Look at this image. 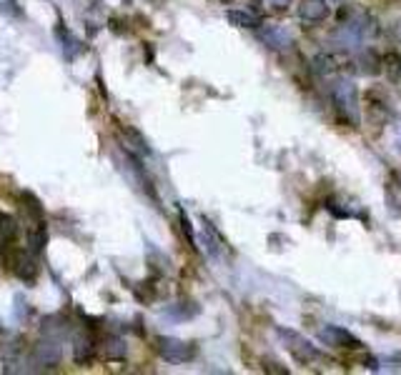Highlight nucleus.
I'll return each instance as SVG.
<instances>
[{
	"mask_svg": "<svg viewBox=\"0 0 401 375\" xmlns=\"http://www.w3.org/2000/svg\"><path fill=\"white\" fill-rule=\"evenodd\" d=\"M331 101L336 106V113L341 120L349 125H359L361 123V106H359V91L351 81H336L331 86Z\"/></svg>",
	"mask_w": 401,
	"mask_h": 375,
	"instance_id": "1",
	"label": "nucleus"
},
{
	"mask_svg": "<svg viewBox=\"0 0 401 375\" xmlns=\"http://www.w3.org/2000/svg\"><path fill=\"white\" fill-rule=\"evenodd\" d=\"M278 338L286 343V350L293 355V360L301 365H309L314 360H319V350L316 345H311L304 335H298L296 330H286V328H278Z\"/></svg>",
	"mask_w": 401,
	"mask_h": 375,
	"instance_id": "2",
	"label": "nucleus"
},
{
	"mask_svg": "<svg viewBox=\"0 0 401 375\" xmlns=\"http://www.w3.org/2000/svg\"><path fill=\"white\" fill-rule=\"evenodd\" d=\"M198 348L193 343H186L181 338H158V355L166 363H188L196 358Z\"/></svg>",
	"mask_w": 401,
	"mask_h": 375,
	"instance_id": "3",
	"label": "nucleus"
},
{
	"mask_svg": "<svg viewBox=\"0 0 401 375\" xmlns=\"http://www.w3.org/2000/svg\"><path fill=\"white\" fill-rule=\"evenodd\" d=\"M319 340L331 345V348H349V350L361 348V340L356 338L354 333H349L346 328H339V325H326V328H321Z\"/></svg>",
	"mask_w": 401,
	"mask_h": 375,
	"instance_id": "4",
	"label": "nucleus"
},
{
	"mask_svg": "<svg viewBox=\"0 0 401 375\" xmlns=\"http://www.w3.org/2000/svg\"><path fill=\"white\" fill-rule=\"evenodd\" d=\"M329 16V0H301L298 3V18L304 23H321Z\"/></svg>",
	"mask_w": 401,
	"mask_h": 375,
	"instance_id": "5",
	"label": "nucleus"
},
{
	"mask_svg": "<svg viewBox=\"0 0 401 375\" xmlns=\"http://www.w3.org/2000/svg\"><path fill=\"white\" fill-rule=\"evenodd\" d=\"M200 243H203V248H206V253L211 255V258H221L223 250H226L223 238L218 235V230L213 228L206 218H203V225H200Z\"/></svg>",
	"mask_w": 401,
	"mask_h": 375,
	"instance_id": "6",
	"label": "nucleus"
},
{
	"mask_svg": "<svg viewBox=\"0 0 401 375\" xmlns=\"http://www.w3.org/2000/svg\"><path fill=\"white\" fill-rule=\"evenodd\" d=\"M18 200H21L23 215H26L31 223L43 225V205H41V200H38L33 193H28V190H23V193L18 195Z\"/></svg>",
	"mask_w": 401,
	"mask_h": 375,
	"instance_id": "7",
	"label": "nucleus"
},
{
	"mask_svg": "<svg viewBox=\"0 0 401 375\" xmlns=\"http://www.w3.org/2000/svg\"><path fill=\"white\" fill-rule=\"evenodd\" d=\"M356 66H359V73H364V76H379V73L384 71L381 58L376 56L371 48H366V51H361L359 56H356Z\"/></svg>",
	"mask_w": 401,
	"mask_h": 375,
	"instance_id": "8",
	"label": "nucleus"
},
{
	"mask_svg": "<svg viewBox=\"0 0 401 375\" xmlns=\"http://www.w3.org/2000/svg\"><path fill=\"white\" fill-rule=\"evenodd\" d=\"M16 273H18V278H21L23 283L33 285L38 280V265H36V260H33L31 255H21V258L16 260Z\"/></svg>",
	"mask_w": 401,
	"mask_h": 375,
	"instance_id": "9",
	"label": "nucleus"
},
{
	"mask_svg": "<svg viewBox=\"0 0 401 375\" xmlns=\"http://www.w3.org/2000/svg\"><path fill=\"white\" fill-rule=\"evenodd\" d=\"M36 358H38V363H41V365L53 368V365L61 363V345H56V343H38Z\"/></svg>",
	"mask_w": 401,
	"mask_h": 375,
	"instance_id": "10",
	"label": "nucleus"
},
{
	"mask_svg": "<svg viewBox=\"0 0 401 375\" xmlns=\"http://www.w3.org/2000/svg\"><path fill=\"white\" fill-rule=\"evenodd\" d=\"M226 21L236 28H261V18L251 11H228Z\"/></svg>",
	"mask_w": 401,
	"mask_h": 375,
	"instance_id": "11",
	"label": "nucleus"
},
{
	"mask_svg": "<svg viewBox=\"0 0 401 375\" xmlns=\"http://www.w3.org/2000/svg\"><path fill=\"white\" fill-rule=\"evenodd\" d=\"M96 350H98V345L91 335H83V338L76 340V360L78 363H88V360L96 355Z\"/></svg>",
	"mask_w": 401,
	"mask_h": 375,
	"instance_id": "12",
	"label": "nucleus"
},
{
	"mask_svg": "<svg viewBox=\"0 0 401 375\" xmlns=\"http://www.w3.org/2000/svg\"><path fill=\"white\" fill-rule=\"evenodd\" d=\"M381 66H384L389 81H394V83L401 81V56L399 53H386V56L381 58Z\"/></svg>",
	"mask_w": 401,
	"mask_h": 375,
	"instance_id": "13",
	"label": "nucleus"
},
{
	"mask_svg": "<svg viewBox=\"0 0 401 375\" xmlns=\"http://www.w3.org/2000/svg\"><path fill=\"white\" fill-rule=\"evenodd\" d=\"M101 350H103L106 360H123L126 358V343L121 338H108Z\"/></svg>",
	"mask_w": 401,
	"mask_h": 375,
	"instance_id": "14",
	"label": "nucleus"
},
{
	"mask_svg": "<svg viewBox=\"0 0 401 375\" xmlns=\"http://www.w3.org/2000/svg\"><path fill=\"white\" fill-rule=\"evenodd\" d=\"M0 238H6V240L18 238V220L6 213H0Z\"/></svg>",
	"mask_w": 401,
	"mask_h": 375,
	"instance_id": "15",
	"label": "nucleus"
},
{
	"mask_svg": "<svg viewBox=\"0 0 401 375\" xmlns=\"http://www.w3.org/2000/svg\"><path fill=\"white\" fill-rule=\"evenodd\" d=\"M263 41L268 43L271 48H291V38L288 36H283V33H278V31H268V33H263Z\"/></svg>",
	"mask_w": 401,
	"mask_h": 375,
	"instance_id": "16",
	"label": "nucleus"
},
{
	"mask_svg": "<svg viewBox=\"0 0 401 375\" xmlns=\"http://www.w3.org/2000/svg\"><path fill=\"white\" fill-rule=\"evenodd\" d=\"M316 73H319V76H334V71H336V66H334V61H331L329 56H324V53H321V56H316Z\"/></svg>",
	"mask_w": 401,
	"mask_h": 375,
	"instance_id": "17",
	"label": "nucleus"
},
{
	"mask_svg": "<svg viewBox=\"0 0 401 375\" xmlns=\"http://www.w3.org/2000/svg\"><path fill=\"white\" fill-rule=\"evenodd\" d=\"M266 3H268V6H271L276 13L288 11V6H291V0H266Z\"/></svg>",
	"mask_w": 401,
	"mask_h": 375,
	"instance_id": "18",
	"label": "nucleus"
},
{
	"mask_svg": "<svg viewBox=\"0 0 401 375\" xmlns=\"http://www.w3.org/2000/svg\"><path fill=\"white\" fill-rule=\"evenodd\" d=\"M278 363H273V360H268V363H263V370H276V373H286V368H276Z\"/></svg>",
	"mask_w": 401,
	"mask_h": 375,
	"instance_id": "19",
	"label": "nucleus"
},
{
	"mask_svg": "<svg viewBox=\"0 0 401 375\" xmlns=\"http://www.w3.org/2000/svg\"><path fill=\"white\" fill-rule=\"evenodd\" d=\"M394 33H396V38H399V41H401V21H399V26L394 28Z\"/></svg>",
	"mask_w": 401,
	"mask_h": 375,
	"instance_id": "20",
	"label": "nucleus"
},
{
	"mask_svg": "<svg viewBox=\"0 0 401 375\" xmlns=\"http://www.w3.org/2000/svg\"><path fill=\"white\" fill-rule=\"evenodd\" d=\"M396 143H399V150H401V128L396 130Z\"/></svg>",
	"mask_w": 401,
	"mask_h": 375,
	"instance_id": "21",
	"label": "nucleus"
},
{
	"mask_svg": "<svg viewBox=\"0 0 401 375\" xmlns=\"http://www.w3.org/2000/svg\"><path fill=\"white\" fill-rule=\"evenodd\" d=\"M334 3H344V0H334Z\"/></svg>",
	"mask_w": 401,
	"mask_h": 375,
	"instance_id": "22",
	"label": "nucleus"
},
{
	"mask_svg": "<svg viewBox=\"0 0 401 375\" xmlns=\"http://www.w3.org/2000/svg\"><path fill=\"white\" fill-rule=\"evenodd\" d=\"M221 3H228V0H221Z\"/></svg>",
	"mask_w": 401,
	"mask_h": 375,
	"instance_id": "23",
	"label": "nucleus"
}]
</instances>
